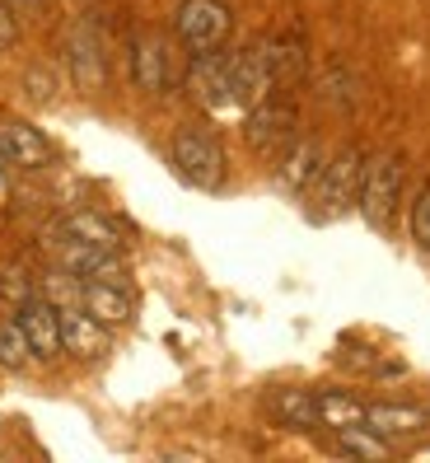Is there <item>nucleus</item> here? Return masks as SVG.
I'll use <instances>...</instances> for the list:
<instances>
[{
  "instance_id": "f257e3e1",
  "label": "nucleus",
  "mask_w": 430,
  "mask_h": 463,
  "mask_svg": "<svg viewBox=\"0 0 430 463\" xmlns=\"http://www.w3.org/2000/svg\"><path fill=\"white\" fill-rule=\"evenodd\" d=\"M169 159H173V169L182 183H192L201 187V193H215V187L225 183V150L220 141H215L210 131L201 127H182L173 136V146H169Z\"/></svg>"
},
{
  "instance_id": "f03ea898",
  "label": "nucleus",
  "mask_w": 430,
  "mask_h": 463,
  "mask_svg": "<svg viewBox=\"0 0 430 463\" xmlns=\"http://www.w3.org/2000/svg\"><path fill=\"white\" fill-rule=\"evenodd\" d=\"M360 174H365V155L356 146H346L337 159H328L322 165V174L313 178V211L322 215V221H332V215H346L356 206L360 197Z\"/></svg>"
},
{
  "instance_id": "7ed1b4c3",
  "label": "nucleus",
  "mask_w": 430,
  "mask_h": 463,
  "mask_svg": "<svg viewBox=\"0 0 430 463\" xmlns=\"http://www.w3.org/2000/svg\"><path fill=\"white\" fill-rule=\"evenodd\" d=\"M397 197H402V155H369L360 174V197H356L360 215L374 230H388Z\"/></svg>"
},
{
  "instance_id": "20e7f679",
  "label": "nucleus",
  "mask_w": 430,
  "mask_h": 463,
  "mask_svg": "<svg viewBox=\"0 0 430 463\" xmlns=\"http://www.w3.org/2000/svg\"><path fill=\"white\" fill-rule=\"evenodd\" d=\"M229 29H234V14H229L225 0H182V5L173 10V33L192 57L197 52L225 47Z\"/></svg>"
},
{
  "instance_id": "39448f33",
  "label": "nucleus",
  "mask_w": 430,
  "mask_h": 463,
  "mask_svg": "<svg viewBox=\"0 0 430 463\" xmlns=\"http://www.w3.org/2000/svg\"><path fill=\"white\" fill-rule=\"evenodd\" d=\"M187 90L201 108L210 113H225L234 108V52H197L192 57V71H187Z\"/></svg>"
},
{
  "instance_id": "423d86ee",
  "label": "nucleus",
  "mask_w": 430,
  "mask_h": 463,
  "mask_svg": "<svg viewBox=\"0 0 430 463\" xmlns=\"http://www.w3.org/2000/svg\"><path fill=\"white\" fill-rule=\"evenodd\" d=\"M294 108L290 103H276L272 94H266L257 108H248V122H244V136H248V146L257 155H281L290 141H294Z\"/></svg>"
},
{
  "instance_id": "0eeeda50",
  "label": "nucleus",
  "mask_w": 430,
  "mask_h": 463,
  "mask_svg": "<svg viewBox=\"0 0 430 463\" xmlns=\"http://www.w3.org/2000/svg\"><path fill=\"white\" fill-rule=\"evenodd\" d=\"M272 90H276V75H272V52H266V43H248L244 52H234V108L238 113L257 108Z\"/></svg>"
},
{
  "instance_id": "6e6552de",
  "label": "nucleus",
  "mask_w": 430,
  "mask_h": 463,
  "mask_svg": "<svg viewBox=\"0 0 430 463\" xmlns=\"http://www.w3.org/2000/svg\"><path fill=\"white\" fill-rule=\"evenodd\" d=\"M14 318H19L23 337H29L33 361L61 356V305H51L47 295H33L29 305H19V309H14Z\"/></svg>"
},
{
  "instance_id": "1a4fd4ad",
  "label": "nucleus",
  "mask_w": 430,
  "mask_h": 463,
  "mask_svg": "<svg viewBox=\"0 0 430 463\" xmlns=\"http://www.w3.org/2000/svg\"><path fill=\"white\" fill-rule=\"evenodd\" d=\"M66 66H70L75 90H85V94L103 90V47H98V33H94L89 19L70 24V33H66Z\"/></svg>"
},
{
  "instance_id": "9d476101",
  "label": "nucleus",
  "mask_w": 430,
  "mask_h": 463,
  "mask_svg": "<svg viewBox=\"0 0 430 463\" xmlns=\"http://www.w3.org/2000/svg\"><path fill=\"white\" fill-rule=\"evenodd\" d=\"M0 159L14 165V169H47L51 165V146L42 141L38 127L5 118L0 122Z\"/></svg>"
},
{
  "instance_id": "9b49d317",
  "label": "nucleus",
  "mask_w": 430,
  "mask_h": 463,
  "mask_svg": "<svg viewBox=\"0 0 430 463\" xmlns=\"http://www.w3.org/2000/svg\"><path fill=\"white\" fill-rule=\"evenodd\" d=\"M131 80H136L141 94L169 90V43L159 33H136V43H131Z\"/></svg>"
},
{
  "instance_id": "f8f14e48",
  "label": "nucleus",
  "mask_w": 430,
  "mask_h": 463,
  "mask_svg": "<svg viewBox=\"0 0 430 463\" xmlns=\"http://www.w3.org/2000/svg\"><path fill=\"white\" fill-rule=\"evenodd\" d=\"M365 426L379 430L384 440H412L430 426V412L416 402H365Z\"/></svg>"
},
{
  "instance_id": "ddd939ff",
  "label": "nucleus",
  "mask_w": 430,
  "mask_h": 463,
  "mask_svg": "<svg viewBox=\"0 0 430 463\" xmlns=\"http://www.w3.org/2000/svg\"><path fill=\"white\" fill-rule=\"evenodd\" d=\"M61 351H70L79 361H98L108 351V323H98L89 309L66 305L61 309Z\"/></svg>"
},
{
  "instance_id": "4468645a",
  "label": "nucleus",
  "mask_w": 430,
  "mask_h": 463,
  "mask_svg": "<svg viewBox=\"0 0 430 463\" xmlns=\"http://www.w3.org/2000/svg\"><path fill=\"white\" fill-rule=\"evenodd\" d=\"M276 174H281V183L290 187V193H309L313 178L322 174V146L309 141V136H294V141L281 150Z\"/></svg>"
},
{
  "instance_id": "2eb2a0df",
  "label": "nucleus",
  "mask_w": 430,
  "mask_h": 463,
  "mask_svg": "<svg viewBox=\"0 0 430 463\" xmlns=\"http://www.w3.org/2000/svg\"><path fill=\"white\" fill-rule=\"evenodd\" d=\"M79 309H89L98 323H108V328H122V323H131V295L122 281H85V290H79Z\"/></svg>"
},
{
  "instance_id": "dca6fc26",
  "label": "nucleus",
  "mask_w": 430,
  "mask_h": 463,
  "mask_svg": "<svg viewBox=\"0 0 430 463\" xmlns=\"http://www.w3.org/2000/svg\"><path fill=\"white\" fill-rule=\"evenodd\" d=\"M266 412H272V421L285 426V430H313L318 426L313 389H276L272 398H266Z\"/></svg>"
},
{
  "instance_id": "f3484780",
  "label": "nucleus",
  "mask_w": 430,
  "mask_h": 463,
  "mask_svg": "<svg viewBox=\"0 0 430 463\" xmlns=\"http://www.w3.org/2000/svg\"><path fill=\"white\" fill-rule=\"evenodd\" d=\"M313 402H318V426H328V430L365 421V402L356 393H346V389H318Z\"/></svg>"
},
{
  "instance_id": "a211bd4d",
  "label": "nucleus",
  "mask_w": 430,
  "mask_h": 463,
  "mask_svg": "<svg viewBox=\"0 0 430 463\" xmlns=\"http://www.w3.org/2000/svg\"><path fill=\"white\" fill-rule=\"evenodd\" d=\"M61 234H70V239H79V243H94V249H122V234H117V225L113 221H103V215H94V211H75V215H66L61 221Z\"/></svg>"
},
{
  "instance_id": "6ab92c4d",
  "label": "nucleus",
  "mask_w": 430,
  "mask_h": 463,
  "mask_svg": "<svg viewBox=\"0 0 430 463\" xmlns=\"http://www.w3.org/2000/svg\"><path fill=\"white\" fill-rule=\"evenodd\" d=\"M266 52H272V75L276 85H294L304 75V43L294 33H281V38H266Z\"/></svg>"
},
{
  "instance_id": "aec40b11",
  "label": "nucleus",
  "mask_w": 430,
  "mask_h": 463,
  "mask_svg": "<svg viewBox=\"0 0 430 463\" xmlns=\"http://www.w3.org/2000/svg\"><path fill=\"white\" fill-rule=\"evenodd\" d=\"M337 449L351 454V458H388L393 454V440H384L379 430H369L360 421V426H341L337 430Z\"/></svg>"
},
{
  "instance_id": "412c9836",
  "label": "nucleus",
  "mask_w": 430,
  "mask_h": 463,
  "mask_svg": "<svg viewBox=\"0 0 430 463\" xmlns=\"http://www.w3.org/2000/svg\"><path fill=\"white\" fill-rule=\"evenodd\" d=\"M29 361H33V351H29V337H23L19 318L0 323V370H23Z\"/></svg>"
},
{
  "instance_id": "4be33fe9",
  "label": "nucleus",
  "mask_w": 430,
  "mask_h": 463,
  "mask_svg": "<svg viewBox=\"0 0 430 463\" xmlns=\"http://www.w3.org/2000/svg\"><path fill=\"white\" fill-rule=\"evenodd\" d=\"M412 239H416L421 253H430V183L421 187L416 202H412Z\"/></svg>"
},
{
  "instance_id": "5701e85b",
  "label": "nucleus",
  "mask_w": 430,
  "mask_h": 463,
  "mask_svg": "<svg viewBox=\"0 0 430 463\" xmlns=\"http://www.w3.org/2000/svg\"><path fill=\"white\" fill-rule=\"evenodd\" d=\"M38 290H33V281L23 277V271H0V299H5V305H29Z\"/></svg>"
},
{
  "instance_id": "b1692460",
  "label": "nucleus",
  "mask_w": 430,
  "mask_h": 463,
  "mask_svg": "<svg viewBox=\"0 0 430 463\" xmlns=\"http://www.w3.org/2000/svg\"><path fill=\"white\" fill-rule=\"evenodd\" d=\"M23 94H29L33 103H51V94H57V75H51L47 66H29L23 71Z\"/></svg>"
},
{
  "instance_id": "393cba45",
  "label": "nucleus",
  "mask_w": 430,
  "mask_h": 463,
  "mask_svg": "<svg viewBox=\"0 0 430 463\" xmlns=\"http://www.w3.org/2000/svg\"><path fill=\"white\" fill-rule=\"evenodd\" d=\"M19 43V14L10 0H0V52H10Z\"/></svg>"
}]
</instances>
